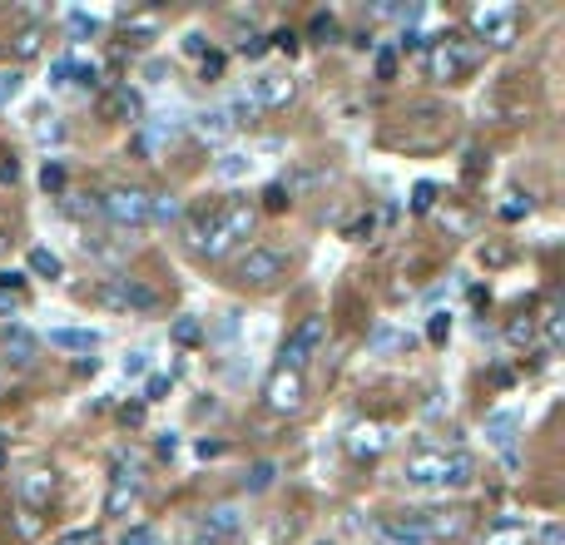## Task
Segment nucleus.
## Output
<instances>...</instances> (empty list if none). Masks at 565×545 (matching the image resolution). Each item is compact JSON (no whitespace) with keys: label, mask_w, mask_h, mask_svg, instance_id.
I'll return each instance as SVG.
<instances>
[{"label":"nucleus","mask_w":565,"mask_h":545,"mask_svg":"<svg viewBox=\"0 0 565 545\" xmlns=\"http://www.w3.org/2000/svg\"><path fill=\"white\" fill-rule=\"evenodd\" d=\"M188 234H194V248H198V253H208V258H224L228 248L238 244V238H248V234H254V208H244V204H228V208H218L214 218L194 224Z\"/></svg>","instance_id":"1"},{"label":"nucleus","mask_w":565,"mask_h":545,"mask_svg":"<svg viewBox=\"0 0 565 545\" xmlns=\"http://www.w3.org/2000/svg\"><path fill=\"white\" fill-rule=\"evenodd\" d=\"M471 456L466 452H417V456H407V481L412 486H466L471 481Z\"/></svg>","instance_id":"2"},{"label":"nucleus","mask_w":565,"mask_h":545,"mask_svg":"<svg viewBox=\"0 0 565 545\" xmlns=\"http://www.w3.org/2000/svg\"><path fill=\"white\" fill-rule=\"evenodd\" d=\"M100 302L114 312H154L159 308V292L144 288L139 278H104L100 282Z\"/></svg>","instance_id":"3"},{"label":"nucleus","mask_w":565,"mask_h":545,"mask_svg":"<svg viewBox=\"0 0 565 545\" xmlns=\"http://www.w3.org/2000/svg\"><path fill=\"white\" fill-rule=\"evenodd\" d=\"M100 214L134 234V228L149 224V194H139V188H110V194L100 198Z\"/></svg>","instance_id":"4"},{"label":"nucleus","mask_w":565,"mask_h":545,"mask_svg":"<svg viewBox=\"0 0 565 545\" xmlns=\"http://www.w3.org/2000/svg\"><path fill=\"white\" fill-rule=\"evenodd\" d=\"M238 531H244V511H238V506H214V511L198 516L194 540H188V545H234Z\"/></svg>","instance_id":"5"},{"label":"nucleus","mask_w":565,"mask_h":545,"mask_svg":"<svg viewBox=\"0 0 565 545\" xmlns=\"http://www.w3.org/2000/svg\"><path fill=\"white\" fill-rule=\"evenodd\" d=\"M322 332H328V322H322V318H302L298 332H292V338L282 342V352H278V372H298V367L312 358V348L322 342Z\"/></svg>","instance_id":"6"},{"label":"nucleus","mask_w":565,"mask_h":545,"mask_svg":"<svg viewBox=\"0 0 565 545\" xmlns=\"http://www.w3.org/2000/svg\"><path fill=\"white\" fill-rule=\"evenodd\" d=\"M282 272H288V258H282L278 248H248V253L238 258V282H254V288H268Z\"/></svg>","instance_id":"7"},{"label":"nucleus","mask_w":565,"mask_h":545,"mask_svg":"<svg viewBox=\"0 0 565 545\" xmlns=\"http://www.w3.org/2000/svg\"><path fill=\"white\" fill-rule=\"evenodd\" d=\"M426 70H432L436 80H456L471 70V55L466 50H456V35H442L432 50H426Z\"/></svg>","instance_id":"8"},{"label":"nucleus","mask_w":565,"mask_h":545,"mask_svg":"<svg viewBox=\"0 0 565 545\" xmlns=\"http://www.w3.org/2000/svg\"><path fill=\"white\" fill-rule=\"evenodd\" d=\"M377 540L382 545H432L436 531L426 526L422 516H402V521H382V526H377Z\"/></svg>","instance_id":"9"},{"label":"nucleus","mask_w":565,"mask_h":545,"mask_svg":"<svg viewBox=\"0 0 565 545\" xmlns=\"http://www.w3.org/2000/svg\"><path fill=\"white\" fill-rule=\"evenodd\" d=\"M134 496H139V466H134V461H114V486H110L104 511H110V516H124V506H134Z\"/></svg>","instance_id":"10"},{"label":"nucleus","mask_w":565,"mask_h":545,"mask_svg":"<svg viewBox=\"0 0 565 545\" xmlns=\"http://www.w3.org/2000/svg\"><path fill=\"white\" fill-rule=\"evenodd\" d=\"M100 114H104V120H114V124H139V114H144L139 90H129V85L110 90V94L100 100Z\"/></svg>","instance_id":"11"},{"label":"nucleus","mask_w":565,"mask_h":545,"mask_svg":"<svg viewBox=\"0 0 565 545\" xmlns=\"http://www.w3.org/2000/svg\"><path fill=\"white\" fill-rule=\"evenodd\" d=\"M516 432H521V416L516 412H496L486 416V442L496 446L506 461H516Z\"/></svg>","instance_id":"12"},{"label":"nucleus","mask_w":565,"mask_h":545,"mask_svg":"<svg viewBox=\"0 0 565 545\" xmlns=\"http://www.w3.org/2000/svg\"><path fill=\"white\" fill-rule=\"evenodd\" d=\"M268 406H273V412H298L302 406V377L298 372H273V382H268Z\"/></svg>","instance_id":"13"},{"label":"nucleus","mask_w":565,"mask_h":545,"mask_svg":"<svg viewBox=\"0 0 565 545\" xmlns=\"http://www.w3.org/2000/svg\"><path fill=\"white\" fill-rule=\"evenodd\" d=\"M248 100H254L258 110L288 104V100H292V80H288V75H258V80H254V94H248Z\"/></svg>","instance_id":"14"},{"label":"nucleus","mask_w":565,"mask_h":545,"mask_svg":"<svg viewBox=\"0 0 565 545\" xmlns=\"http://www.w3.org/2000/svg\"><path fill=\"white\" fill-rule=\"evenodd\" d=\"M50 348H60V352H90L100 348V332L94 328H50Z\"/></svg>","instance_id":"15"},{"label":"nucleus","mask_w":565,"mask_h":545,"mask_svg":"<svg viewBox=\"0 0 565 545\" xmlns=\"http://www.w3.org/2000/svg\"><path fill=\"white\" fill-rule=\"evenodd\" d=\"M476 30L491 45H511V10H476Z\"/></svg>","instance_id":"16"},{"label":"nucleus","mask_w":565,"mask_h":545,"mask_svg":"<svg viewBox=\"0 0 565 545\" xmlns=\"http://www.w3.org/2000/svg\"><path fill=\"white\" fill-rule=\"evenodd\" d=\"M35 352H40V342L30 338L25 328H10V332H5V362L30 367V362H35Z\"/></svg>","instance_id":"17"},{"label":"nucleus","mask_w":565,"mask_h":545,"mask_svg":"<svg viewBox=\"0 0 565 545\" xmlns=\"http://www.w3.org/2000/svg\"><path fill=\"white\" fill-rule=\"evenodd\" d=\"M194 129L204 134V139H228V134H234V120H228L224 110H204V114H194Z\"/></svg>","instance_id":"18"},{"label":"nucleus","mask_w":565,"mask_h":545,"mask_svg":"<svg viewBox=\"0 0 565 545\" xmlns=\"http://www.w3.org/2000/svg\"><path fill=\"white\" fill-rule=\"evenodd\" d=\"M368 342H372V352H407L417 338H412V332H402V328H377Z\"/></svg>","instance_id":"19"},{"label":"nucleus","mask_w":565,"mask_h":545,"mask_svg":"<svg viewBox=\"0 0 565 545\" xmlns=\"http://www.w3.org/2000/svg\"><path fill=\"white\" fill-rule=\"evenodd\" d=\"M273 481H278V466H273V461H254V466H248V476H244V491H248V496H263Z\"/></svg>","instance_id":"20"},{"label":"nucleus","mask_w":565,"mask_h":545,"mask_svg":"<svg viewBox=\"0 0 565 545\" xmlns=\"http://www.w3.org/2000/svg\"><path fill=\"white\" fill-rule=\"evenodd\" d=\"M25 263H30V272H35V278H50V282H55L60 272H65L60 253H50V248H30V258H25Z\"/></svg>","instance_id":"21"},{"label":"nucleus","mask_w":565,"mask_h":545,"mask_svg":"<svg viewBox=\"0 0 565 545\" xmlns=\"http://www.w3.org/2000/svg\"><path fill=\"white\" fill-rule=\"evenodd\" d=\"M248 169H254V159H248V154H238V149H228L224 159H218V169H214V174H218L224 184H234V179H244Z\"/></svg>","instance_id":"22"},{"label":"nucleus","mask_w":565,"mask_h":545,"mask_svg":"<svg viewBox=\"0 0 565 545\" xmlns=\"http://www.w3.org/2000/svg\"><path fill=\"white\" fill-rule=\"evenodd\" d=\"M486 545H526V526H521V521H496Z\"/></svg>","instance_id":"23"},{"label":"nucleus","mask_w":565,"mask_h":545,"mask_svg":"<svg viewBox=\"0 0 565 545\" xmlns=\"http://www.w3.org/2000/svg\"><path fill=\"white\" fill-rule=\"evenodd\" d=\"M184 208H179V198L174 194H159V198H149V224H174Z\"/></svg>","instance_id":"24"},{"label":"nucleus","mask_w":565,"mask_h":545,"mask_svg":"<svg viewBox=\"0 0 565 545\" xmlns=\"http://www.w3.org/2000/svg\"><path fill=\"white\" fill-rule=\"evenodd\" d=\"M198 338H204V328H198V318H179V322H174V342H179V348H194Z\"/></svg>","instance_id":"25"},{"label":"nucleus","mask_w":565,"mask_h":545,"mask_svg":"<svg viewBox=\"0 0 565 545\" xmlns=\"http://www.w3.org/2000/svg\"><path fill=\"white\" fill-rule=\"evenodd\" d=\"M308 35L312 40H332V35H338V20H332L328 10H318V15H312V25H308Z\"/></svg>","instance_id":"26"},{"label":"nucleus","mask_w":565,"mask_h":545,"mask_svg":"<svg viewBox=\"0 0 565 545\" xmlns=\"http://www.w3.org/2000/svg\"><path fill=\"white\" fill-rule=\"evenodd\" d=\"M169 387H174V377H169V372H154L149 382H144V402H159V397L169 392Z\"/></svg>","instance_id":"27"},{"label":"nucleus","mask_w":565,"mask_h":545,"mask_svg":"<svg viewBox=\"0 0 565 545\" xmlns=\"http://www.w3.org/2000/svg\"><path fill=\"white\" fill-rule=\"evenodd\" d=\"M40 184H45V194H65V169H60V164H45V169H40Z\"/></svg>","instance_id":"28"},{"label":"nucleus","mask_w":565,"mask_h":545,"mask_svg":"<svg viewBox=\"0 0 565 545\" xmlns=\"http://www.w3.org/2000/svg\"><path fill=\"white\" fill-rule=\"evenodd\" d=\"M432 204H436V184H426V179H422V184L412 188V208H417V214H426Z\"/></svg>","instance_id":"29"},{"label":"nucleus","mask_w":565,"mask_h":545,"mask_svg":"<svg viewBox=\"0 0 565 545\" xmlns=\"http://www.w3.org/2000/svg\"><path fill=\"white\" fill-rule=\"evenodd\" d=\"M263 204L273 208V214H282V208L292 204V194H288V188H282V184H268V188H263Z\"/></svg>","instance_id":"30"},{"label":"nucleus","mask_w":565,"mask_h":545,"mask_svg":"<svg viewBox=\"0 0 565 545\" xmlns=\"http://www.w3.org/2000/svg\"><path fill=\"white\" fill-rule=\"evenodd\" d=\"M426 338H432V342H446V338H452V318H446V312H432V322H426Z\"/></svg>","instance_id":"31"},{"label":"nucleus","mask_w":565,"mask_h":545,"mask_svg":"<svg viewBox=\"0 0 565 545\" xmlns=\"http://www.w3.org/2000/svg\"><path fill=\"white\" fill-rule=\"evenodd\" d=\"M70 30H75L80 40H85V35H100V20L85 15V10H75V15H70Z\"/></svg>","instance_id":"32"},{"label":"nucleus","mask_w":565,"mask_h":545,"mask_svg":"<svg viewBox=\"0 0 565 545\" xmlns=\"http://www.w3.org/2000/svg\"><path fill=\"white\" fill-rule=\"evenodd\" d=\"M20 94V70H0V104H10Z\"/></svg>","instance_id":"33"},{"label":"nucleus","mask_w":565,"mask_h":545,"mask_svg":"<svg viewBox=\"0 0 565 545\" xmlns=\"http://www.w3.org/2000/svg\"><path fill=\"white\" fill-rule=\"evenodd\" d=\"M377 80H397V50H377Z\"/></svg>","instance_id":"34"},{"label":"nucleus","mask_w":565,"mask_h":545,"mask_svg":"<svg viewBox=\"0 0 565 545\" xmlns=\"http://www.w3.org/2000/svg\"><path fill=\"white\" fill-rule=\"evenodd\" d=\"M198 70H204V80H218V75H224V55H218V50H204Z\"/></svg>","instance_id":"35"},{"label":"nucleus","mask_w":565,"mask_h":545,"mask_svg":"<svg viewBox=\"0 0 565 545\" xmlns=\"http://www.w3.org/2000/svg\"><path fill=\"white\" fill-rule=\"evenodd\" d=\"M25 496H30V501H45V496H50V476H45V471H35V476L25 481Z\"/></svg>","instance_id":"36"},{"label":"nucleus","mask_w":565,"mask_h":545,"mask_svg":"<svg viewBox=\"0 0 565 545\" xmlns=\"http://www.w3.org/2000/svg\"><path fill=\"white\" fill-rule=\"evenodd\" d=\"M70 75H75V60H55V65H50V85H70Z\"/></svg>","instance_id":"37"},{"label":"nucleus","mask_w":565,"mask_h":545,"mask_svg":"<svg viewBox=\"0 0 565 545\" xmlns=\"http://www.w3.org/2000/svg\"><path fill=\"white\" fill-rule=\"evenodd\" d=\"M75 85L80 90H94V85H100V70H94V65H75Z\"/></svg>","instance_id":"38"},{"label":"nucleus","mask_w":565,"mask_h":545,"mask_svg":"<svg viewBox=\"0 0 565 545\" xmlns=\"http://www.w3.org/2000/svg\"><path fill=\"white\" fill-rule=\"evenodd\" d=\"M238 50H244L248 60H258V55L268 50V40H263V35H248V40H238Z\"/></svg>","instance_id":"39"},{"label":"nucleus","mask_w":565,"mask_h":545,"mask_svg":"<svg viewBox=\"0 0 565 545\" xmlns=\"http://www.w3.org/2000/svg\"><path fill=\"white\" fill-rule=\"evenodd\" d=\"M120 545H164V540L154 536V531H144V526H139V531H129V536H124Z\"/></svg>","instance_id":"40"},{"label":"nucleus","mask_w":565,"mask_h":545,"mask_svg":"<svg viewBox=\"0 0 565 545\" xmlns=\"http://www.w3.org/2000/svg\"><path fill=\"white\" fill-rule=\"evenodd\" d=\"M149 372V358L144 352H134V358H124V377H144Z\"/></svg>","instance_id":"41"},{"label":"nucleus","mask_w":565,"mask_h":545,"mask_svg":"<svg viewBox=\"0 0 565 545\" xmlns=\"http://www.w3.org/2000/svg\"><path fill=\"white\" fill-rule=\"evenodd\" d=\"M268 45H278V50H288V55H292V50H298V35H292V30H278Z\"/></svg>","instance_id":"42"},{"label":"nucleus","mask_w":565,"mask_h":545,"mask_svg":"<svg viewBox=\"0 0 565 545\" xmlns=\"http://www.w3.org/2000/svg\"><path fill=\"white\" fill-rule=\"evenodd\" d=\"M422 45H426V40L417 35V30H402V40H397V50H422Z\"/></svg>","instance_id":"43"},{"label":"nucleus","mask_w":565,"mask_h":545,"mask_svg":"<svg viewBox=\"0 0 565 545\" xmlns=\"http://www.w3.org/2000/svg\"><path fill=\"white\" fill-rule=\"evenodd\" d=\"M0 288H5V292H20V288H25V278H20V272H0Z\"/></svg>","instance_id":"44"},{"label":"nucleus","mask_w":565,"mask_h":545,"mask_svg":"<svg viewBox=\"0 0 565 545\" xmlns=\"http://www.w3.org/2000/svg\"><path fill=\"white\" fill-rule=\"evenodd\" d=\"M55 545H94V531H75V536H65V540H55Z\"/></svg>","instance_id":"45"},{"label":"nucleus","mask_w":565,"mask_h":545,"mask_svg":"<svg viewBox=\"0 0 565 545\" xmlns=\"http://www.w3.org/2000/svg\"><path fill=\"white\" fill-rule=\"evenodd\" d=\"M184 50H188V55H198V60H204V35H188V40H184Z\"/></svg>","instance_id":"46"},{"label":"nucleus","mask_w":565,"mask_h":545,"mask_svg":"<svg viewBox=\"0 0 565 545\" xmlns=\"http://www.w3.org/2000/svg\"><path fill=\"white\" fill-rule=\"evenodd\" d=\"M536 545H560V526H546V531H541V540Z\"/></svg>","instance_id":"47"},{"label":"nucleus","mask_w":565,"mask_h":545,"mask_svg":"<svg viewBox=\"0 0 565 545\" xmlns=\"http://www.w3.org/2000/svg\"><path fill=\"white\" fill-rule=\"evenodd\" d=\"M0 312H10V318H15V298H5V292H0Z\"/></svg>","instance_id":"48"}]
</instances>
